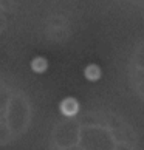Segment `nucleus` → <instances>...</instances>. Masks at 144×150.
Returning <instances> with one entry per match:
<instances>
[{"instance_id": "nucleus-3", "label": "nucleus", "mask_w": 144, "mask_h": 150, "mask_svg": "<svg viewBox=\"0 0 144 150\" xmlns=\"http://www.w3.org/2000/svg\"><path fill=\"white\" fill-rule=\"evenodd\" d=\"M31 68H33V71H36V73H43V71L48 68V60L42 56H37L31 60Z\"/></svg>"}, {"instance_id": "nucleus-2", "label": "nucleus", "mask_w": 144, "mask_h": 150, "mask_svg": "<svg viewBox=\"0 0 144 150\" xmlns=\"http://www.w3.org/2000/svg\"><path fill=\"white\" fill-rule=\"evenodd\" d=\"M84 76H85V79H87V81L95 82V81H98L99 77H101V68H99L96 64H90V65H87V67H85Z\"/></svg>"}, {"instance_id": "nucleus-1", "label": "nucleus", "mask_w": 144, "mask_h": 150, "mask_svg": "<svg viewBox=\"0 0 144 150\" xmlns=\"http://www.w3.org/2000/svg\"><path fill=\"white\" fill-rule=\"evenodd\" d=\"M77 112H79V102L74 98H65L60 102V113L64 116H76Z\"/></svg>"}]
</instances>
